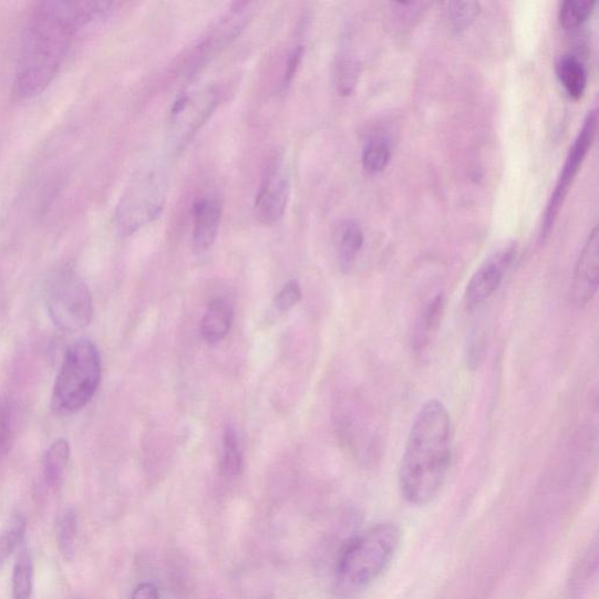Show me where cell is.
Here are the masks:
<instances>
[{"mask_svg": "<svg viewBox=\"0 0 599 599\" xmlns=\"http://www.w3.org/2000/svg\"><path fill=\"white\" fill-rule=\"evenodd\" d=\"M597 543H592L580 557L569 581L570 592L580 596L589 588L597 571Z\"/></svg>", "mask_w": 599, "mask_h": 599, "instance_id": "22", "label": "cell"}, {"mask_svg": "<svg viewBox=\"0 0 599 599\" xmlns=\"http://www.w3.org/2000/svg\"><path fill=\"white\" fill-rule=\"evenodd\" d=\"M401 528L380 523L354 537L342 550L338 562L339 581L348 590L373 585L388 569L400 548Z\"/></svg>", "mask_w": 599, "mask_h": 599, "instance_id": "3", "label": "cell"}, {"mask_svg": "<svg viewBox=\"0 0 599 599\" xmlns=\"http://www.w3.org/2000/svg\"><path fill=\"white\" fill-rule=\"evenodd\" d=\"M447 12L452 27L461 32L468 29L479 17L482 6L478 2H451Z\"/></svg>", "mask_w": 599, "mask_h": 599, "instance_id": "27", "label": "cell"}, {"mask_svg": "<svg viewBox=\"0 0 599 599\" xmlns=\"http://www.w3.org/2000/svg\"><path fill=\"white\" fill-rule=\"evenodd\" d=\"M303 54H304V48L302 45H299L298 48L295 49L291 55H289L287 65H286L285 75H283L285 86H289L292 84V81L295 76L297 75L300 69V65L302 63Z\"/></svg>", "mask_w": 599, "mask_h": 599, "instance_id": "30", "label": "cell"}, {"mask_svg": "<svg viewBox=\"0 0 599 599\" xmlns=\"http://www.w3.org/2000/svg\"><path fill=\"white\" fill-rule=\"evenodd\" d=\"M444 311L445 296L443 293L437 295L424 307L417 323L415 341H413L417 351L423 350L430 343L432 337L437 333Z\"/></svg>", "mask_w": 599, "mask_h": 599, "instance_id": "17", "label": "cell"}, {"mask_svg": "<svg viewBox=\"0 0 599 599\" xmlns=\"http://www.w3.org/2000/svg\"><path fill=\"white\" fill-rule=\"evenodd\" d=\"M218 105V93L205 87L179 96L171 112V125L178 144L188 142L210 118Z\"/></svg>", "mask_w": 599, "mask_h": 599, "instance_id": "8", "label": "cell"}, {"mask_svg": "<svg viewBox=\"0 0 599 599\" xmlns=\"http://www.w3.org/2000/svg\"><path fill=\"white\" fill-rule=\"evenodd\" d=\"M244 466V456L234 427H227L223 441L221 474L226 479H234L241 473Z\"/></svg>", "mask_w": 599, "mask_h": 599, "instance_id": "20", "label": "cell"}, {"mask_svg": "<svg viewBox=\"0 0 599 599\" xmlns=\"http://www.w3.org/2000/svg\"><path fill=\"white\" fill-rule=\"evenodd\" d=\"M235 319L233 304L221 298L214 299L200 321V334L203 339L216 344L230 333Z\"/></svg>", "mask_w": 599, "mask_h": 599, "instance_id": "14", "label": "cell"}, {"mask_svg": "<svg viewBox=\"0 0 599 599\" xmlns=\"http://www.w3.org/2000/svg\"><path fill=\"white\" fill-rule=\"evenodd\" d=\"M555 69L567 94L574 100L582 99L588 86V73L582 61L572 54H564Z\"/></svg>", "mask_w": 599, "mask_h": 599, "instance_id": "15", "label": "cell"}, {"mask_svg": "<svg viewBox=\"0 0 599 599\" xmlns=\"http://www.w3.org/2000/svg\"><path fill=\"white\" fill-rule=\"evenodd\" d=\"M598 279L599 230L595 226L575 266L571 295L576 304L583 307L592 301L598 291Z\"/></svg>", "mask_w": 599, "mask_h": 599, "instance_id": "10", "label": "cell"}, {"mask_svg": "<svg viewBox=\"0 0 599 599\" xmlns=\"http://www.w3.org/2000/svg\"><path fill=\"white\" fill-rule=\"evenodd\" d=\"M132 599H159V592L153 583H142L135 589Z\"/></svg>", "mask_w": 599, "mask_h": 599, "instance_id": "32", "label": "cell"}, {"mask_svg": "<svg viewBox=\"0 0 599 599\" xmlns=\"http://www.w3.org/2000/svg\"><path fill=\"white\" fill-rule=\"evenodd\" d=\"M454 433L450 412L440 400L425 402L411 425L400 466L403 498L425 506L443 490L453 463Z\"/></svg>", "mask_w": 599, "mask_h": 599, "instance_id": "2", "label": "cell"}, {"mask_svg": "<svg viewBox=\"0 0 599 599\" xmlns=\"http://www.w3.org/2000/svg\"><path fill=\"white\" fill-rule=\"evenodd\" d=\"M289 180L285 173L275 167L264 178L255 202V215L264 225L279 223L286 213L289 199Z\"/></svg>", "mask_w": 599, "mask_h": 599, "instance_id": "12", "label": "cell"}, {"mask_svg": "<svg viewBox=\"0 0 599 599\" xmlns=\"http://www.w3.org/2000/svg\"><path fill=\"white\" fill-rule=\"evenodd\" d=\"M114 10L111 2H43L37 4L23 33L13 93L30 100L43 93L63 68L78 32Z\"/></svg>", "mask_w": 599, "mask_h": 599, "instance_id": "1", "label": "cell"}, {"mask_svg": "<svg viewBox=\"0 0 599 599\" xmlns=\"http://www.w3.org/2000/svg\"><path fill=\"white\" fill-rule=\"evenodd\" d=\"M515 252V244H509L487 258L474 272L464 295V306L467 312L475 311L498 291Z\"/></svg>", "mask_w": 599, "mask_h": 599, "instance_id": "9", "label": "cell"}, {"mask_svg": "<svg viewBox=\"0 0 599 599\" xmlns=\"http://www.w3.org/2000/svg\"><path fill=\"white\" fill-rule=\"evenodd\" d=\"M598 125L597 110L588 112L583 125L574 140L564 164L559 179L549 198L541 223L540 240L545 241L550 235L552 227L559 217L564 204L569 195L572 184L582 169V165L592 147Z\"/></svg>", "mask_w": 599, "mask_h": 599, "instance_id": "7", "label": "cell"}, {"mask_svg": "<svg viewBox=\"0 0 599 599\" xmlns=\"http://www.w3.org/2000/svg\"><path fill=\"white\" fill-rule=\"evenodd\" d=\"M334 78L337 91L341 96L353 94L360 78L358 59L349 54L340 56L335 66Z\"/></svg>", "mask_w": 599, "mask_h": 599, "instance_id": "25", "label": "cell"}, {"mask_svg": "<svg viewBox=\"0 0 599 599\" xmlns=\"http://www.w3.org/2000/svg\"><path fill=\"white\" fill-rule=\"evenodd\" d=\"M99 349L87 339L74 342L66 351L53 389L52 405L60 415H74L94 399L101 383Z\"/></svg>", "mask_w": 599, "mask_h": 599, "instance_id": "4", "label": "cell"}, {"mask_svg": "<svg viewBox=\"0 0 599 599\" xmlns=\"http://www.w3.org/2000/svg\"><path fill=\"white\" fill-rule=\"evenodd\" d=\"M16 428L9 406H0V461L7 458L13 447Z\"/></svg>", "mask_w": 599, "mask_h": 599, "instance_id": "28", "label": "cell"}, {"mask_svg": "<svg viewBox=\"0 0 599 599\" xmlns=\"http://www.w3.org/2000/svg\"><path fill=\"white\" fill-rule=\"evenodd\" d=\"M71 458V447L66 440L55 441L45 456V477L51 486H58L64 479Z\"/></svg>", "mask_w": 599, "mask_h": 599, "instance_id": "19", "label": "cell"}, {"mask_svg": "<svg viewBox=\"0 0 599 599\" xmlns=\"http://www.w3.org/2000/svg\"><path fill=\"white\" fill-rule=\"evenodd\" d=\"M27 528V516L20 512L12 514L2 531H0V566H3L22 545Z\"/></svg>", "mask_w": 599, "mask_h": 599, "instance_id": "18", "label": "cell"}, {"mask_svg": "<svg viewBox=\"0 0 599 599\" xmlns=\"http://www.w3.org/2000/svg\"><path fill=\"white\" fill-rule=\"evenodd\" d=\"M485 338L483 335L472 338L467 349V362L472 369L479 368L485 355Z\"/></svg>", "mask_w": 599, "mask_h": 599, "instance_id": "31", "label": "cell"}, {"mask_svg": "<svg viewBox=\"0 0 599 599\" xmlns=\"http://www.w3.org/2000/svg\"><path fill=\"white\" fill-rule=\"evenodd\" d=\"M78 515L72 508L64 510L59 516L56 523V543L60 554L64 559L71 561L75 551L76 534H78Z\"/></svg>", "mask_w": 599, "mask_h": 599, "instance_id": "23", "label": "cell"}, {"mask_svg": "<svg viewBox=\"0 0 599 599\" xmlns=\"http://www.w3.org/2000/svg\"><path fill=\"white\" fill-rule=\"evenodd\" d=\"M258 4L236 3L221 16L199 47L202 59L209 56L229 45L240 32L251 22Z\"/></svg>", "mask_w": 599, "mask_h": 599, "instance_id": "11", "label": "cell"}, {"mask_svg": "<svg viewBox=\"0 0 599 599\" xmlns=\"http://www.w3.org/2000/svg\"><path fill=\"white\" fill-rule=\"evenodd\" d=\"M223 202L218 196L205 195L196 199L193 208V244L197 254L209 251L220 226Z\"/></svg>", "mask_w": 599, "mask_h": 599, "instance_id": "13", "label": "cell"}, {"mask_svg": "<svg viewBox=\"0 0 599 599\" xmlns=\"http://www.w3.org/2000/svg\"><path fill=\"white\" fill-rule=\"evenodd\" d=\"M302 299V289L297 280L287 282L275 299V306L280 313H286Z\"/></svg>", "mask_w": 599, "mask_h": 599, "instance_id": "29", "label": "cell"}, {"mask_svg": "<svg viewBox=\"0 0 599 599\" xmlns=\"http://www.w3.org/2000/svg\"><path fill=\"white\" fill-rule=\"evenodd\" d=\"M391 148L384 138L371 140L362 153L363 169L371 175L382 173L390 162Z\"/></svg>", "mask_w": 599, "mask_h": 599, "instance_id": "26", "label": "cell"}, {"mask_svg": "<svg viewBox=\"0 0 599 599\" xmlns=\"http://www.w3.org/2000/svg\"><path fill=\"white\" fill-rule=\"evenodd\" d=\"M33 559L28 549L19 552L12 572L13 599H30L33 590Z\"/></svg>", "mask_w": 599, "mask_h": 599, "instance_id": "21", "label": "cell"}, {"mask_svg": "<svg viewBox=\"0 0 599 599\" xmlns=\"http://www.w3.org/2000/svg\"><path fill=\"white\" fill-rule=\"evenodd\" d=\"M45 300L51 320L64 332H78L92 320L90 289L72 268H61L51 277Z\"/></svg>", "mask_w": 599, "mask_h": 599, "instance_id": "6", "label": "cell"}, {"mask_svg": "<svg viewBox=\"0 0 599 599\" xmlns=\"http://www.w3.org/2000/svg\"><path fill=\"white\" fill-rule=\"evenodd\" d=\"M0 406H2V405H0Z\"/></svg>", "mask_w": 599, "mask_h": 599, "instance_id": "33", "label": "cell"}, {"mask_svg": "<svg viewBox=\"0 0 599 599\" xmlns=\"http://www.w3.org/2000/svg\"><path fill=\"white\" fill-rule=\"evenodd\" d=\"M595 8L593 0H566L560 9V23L568 31L580 29L588 22Z\"/></svg>", "mask_w": 599, "mask_h": 599, "instance_id": "24", "label": "cell"}, {"mask_svg": "<svg viewBox=\"0 0 599 599\" xmlns=\"http://www.w3.org/2000/svg\"><path fill=\"white\" fill-rule=\"evenodd\" d=\"M168 195V176L161 167L141 169L117 204L118 231L131 236L154 221L163 211Z\"/></svg>", "mask_w": 599, "mask_h": 599, "instance_id": "5", "label": "cell"}, {"mask_svg": "<svg viewBox=\"0 0 599 599\" xmlns=\"http://www.w3.org/2000/svg\"><path fill=\"white\" fill-rule=\"evenodd\" d=\"M364 244L361 225L353 219L342 221L337 231V246L340 265L343 271H349L355 262Z\"/></svg>", "mask_w": 599, "mask_h": 599, "instance_id": "16", "label": "cell"}]
</instances>
